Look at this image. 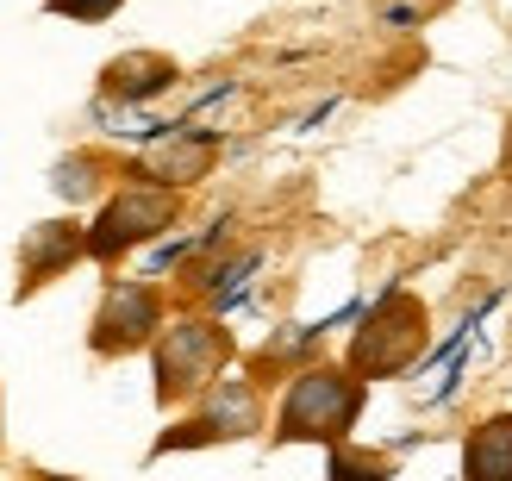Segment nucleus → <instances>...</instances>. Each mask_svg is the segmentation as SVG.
<instances>
[{
    "instance_id": "4468645a",
    "label": "nucleus",
    "mask_w": 512,
    "mask_h": 481,
    "mask_svg": "<svg viewBox=\"0 0 512 481\" xmlns=\"http://www.w3.org/2000/svg\"><path fill=\"white\" fill-rule=\"evenodd\" d=\"M25 481H82V475H57V469H25Z\"/></svg>"
},
{
    "instance_id": "1a4fd4ad",
    "label": "nucleus",
    "mask_w": 512,
    "mask_h": 481,
    "mask_svg": "<svg viewBox=\"0 0 512 481\" xmlns=\"http://www.w3.org/2000/svg\"><path fill=\"white\" fill-rule=\"evenodd\" d=\"M182 82V63L163 57V50H119V57L100 69V94L119 100V107H144V100L169 94Z\"/></svg>"
},
{
    "instance_id": "f257e3e1",
    "label": "nucleus",
    "mask_w": 512,
    "mask_h": 481,
    "mask_svg": "<svg viewBox=\"0 0 512 481\" xmlns=\"http://www.w3.org/2000/svg\"><path fill=\"white\" fill-rule=\"evenodd\" d=\"M369 407V382H356L344 363H306L288 375V388L275 400V419H269V438L275 444H350L356 419Z\"/></svg>"
},
{
    "instance_id": "423d86ee",
    "label": "nucleus",
    "mask_w": 512,
    "mask_h": 481,
    "mask_svg": "<svg viewBox=\"0 0 512 481\" xmlns=\"http://www.w3.org/2000/svg\"><path fill=\"white\" fill-rule=\"evenodd\" d=\"M213 163H219V132H200V125H157V138L138 150L132 175H150V182L182 194L194 182H207Z\"/></svg>"
},
{
    "instance_id": "39448f33",
    "label": "nucleus",
    "mask_w": 512,
    "mask_h": 481,
    "mask_svg": "<svg viewBox=\"0 0 512 481\" xmlns=\"http://www.w3.org/2000/svg\"><path fill=\"white\" fill-rule=\"evenodd\" d=\"M163 325H169V294L157 282L119 275V282H107L88 319V350L94 357H132V350H150L163 338Z\"/></svg>"
},
{
    "instance_id": "9b49d317",
    "label": "nucleus",
    "mask_w": 512,
    "mask_h": 481,
    "mask_svg": "<svg viewBox=\"0 0 512 481\" xmlns=\"http://www.w3.org/2000/svg\"><path fill=\"white\" fill-rule=\"evenodd\" d=\"M107 175H113L107 157H94V150H75V157H63L57 169H50V188H57L69 207H82V200H94L100 188H107Z\"/></svg>"
},
{
    "instance_id": "f03ea898",
    "label": "nucleus",
    "mask_w": 512,
    "mask_h": 481,
    "mask_svg": "<svg viewBox=\"0 0 512 481\" xmlns=\"http://www.w3.org/2000/svg\"><path fill=\"white\" fill-rule=\"evenodd\" d=\"M425 350H431V307L413 288H381L369 300V313L356 319V332H350L344 369L356 382H394Z\"/></svg>"
},
{
    "instance_id": "20e7f679",
    "label": "nucleus",
    "mask_w": 512,
    "mask_h": 481,
    "mask_svg": "<svg viewBox=\"0 0 512 481\" xmlns=\"http://www.w3.org/2000/svg\"><path fill=\"white\" fill-rule=\"evenodd\" d=\"M175 219H182V194L125 169L119 188L100 200V213L88 219V263H125L132 250L175 232Z\"/></svg>"
},
{
    "instance_id": "9d476101",
    "label": "nucleus",
    "mask_w": 512,
    "mask_h": 481,
    "mask_svg": "<svg viewBox=\"0 0 512 481\" xmlns=\"http://www.w3.org/2000/svg\"><path fill=\"white\" fill-rule=\"evenodd\" d=\"M456 481H512V413H488L463 432Z\"/></svg>"
},
{
    "instance_id": "2eb2a0df",
    "label": "nucleus",
    "mask_w": 512,
    "mask_h": 481,
    "mask_svg": "<svg viewBox=\"0 0 512 481\" xmlns=\"http://www.w3.org/2000/svg\"><path fill=\"white\" fill-rule=\"evenodd\" d=\"M0 444H7V400H0Z\"/></svg>"
},
{
    "instance_id": "6e6552de",
    "label": "nucleus",
    "mask_w": 512,
    "mask_h": 481,
    "mask_svg": "<svg viewBox=\"0 0 512 481\" xmlns=\"http://www.w3.org/2000/svg\"><path fill=\"white\" fill-rule=\"evenodd\" d=\"M194 419L207 425L213 444H244V438H256V432H269L263 382H256V375H232V369H225L219 382L194 400Z\"/></svg>"
},
{
    "instance_id": "7ed1b4c3",
    "label": "nucleus",
    "mask_w": 512,
    "mask_h": 481,
    "mask_svg": "<svg viewBox=\"0 0 512 481\" xmlns=\"http://www.w3.org/2000/svg\"><path fill=\"white\" fill-rule=\"evenodd\" d=\"M238 344L225 332L219 313H182L163 325V338L150 344V375H157V407H188L200 400L225 369H232Z\"/></svg>"
},
{
    "instance_id": "ddd939ff",
    "label": "nucleus",
    "mask_w": 512,
    "mask_h": 481,
    "mask_svg": "<svg viewBox=\"0 0 512 481\" xmlns=\"http://www.w3.org/2000/svg\"><path fill=\"white\" fill-rule=\"evenodd\" d=\"M125 0H44L50 19H75V25H107Z\"/></svg>"
},
{
    "instance_id": "f8f14e48",
    "label": "nucleus",
    "mask_w": 512,
    "mask_h": 481,
    "mask_svg": "<svg viewBox=\"0 0 512 481\" xmlns=\"http://www.w3.org/2000/svg\"><path fill=\"white\" fill-rule=\"evenodd\" d=\"M400 463L394 457H381V450H363V444H331L325 450V481H394Z\"/></svg>"
},
{
    "instance_id": "0eeeda50",
    "label": "nucleus",
    "mask_w": 512,
    "mask_h": 481,
    "mask_svg": "<svg viewBox=\"0 0 512 481\" xmlns=\"http://www.w3.org/2000/svg\"><path fill=\"white\" fill-rule=\"evenodd\" d=\"M88 257V225L82 219H38L32 232L19 238V300H32L38 288H50L57 282V275H69L75 263Z\"/></svg>"
}]
</instances>
